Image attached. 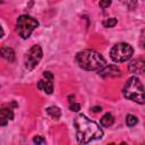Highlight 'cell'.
I'll return each instance as SVG.
<instances>
[{
  "mask_svg": "<svg viewBox=\"0 0 145 145\" xmlns=\"http://www.w3.org/2000/svg\"><path fill=\"white\" fill-rule=\"evenodd\" d=\"M74 126L76 128L77 140L82 144L100 139L103 136V130L100 128V126L84 114H78L75 118Z\"/></svg>",
  "mask_w": 145,
  "mask_h": 145,
  "instance_id": "cell-1",
  "label": "cell"
},
{
  "mask_svg": "<svg viewBox=\"0 0 145 145\" xmlns=\"http://www.w3.org/2000/svg\"><path fill=\"white\" fill-rule=\"evenodd\" d=\"M76 61L78 66L87 71H99L105 66V60L103 56L92 49H86L77 53Z\"/></svg>",
  "mask_w": 145,
  "mask_h": 145,
  "instance_id": "cell-2",
  "label": "cell"
},
{
  "mask_svg": "<svg viewBox=\"0 0 145 145\" xmlns=\"http://www.w3.org/2000/svg\"><path fill=\"white\" fill-rule=\"evenodd\" d=\"M122 94L128 100H131L139 104L144 103V87L139 78L136 76L130 77L127 80V83L123 86Z\"/></svg>",
  "mask_w": 145,
  "mask_h": 145,
  "instance_id": "cell-3",
  "label": "cell"
},
{
  "mask_svg": "<svg viewBox=\"0 0 145 145\" xmlns=\"http://www.w3.org/2000/svg\"><path fill=\"white\" fill-rule=\"evenodd\" d=\"M37 26H39V22L28 15L19 16L16 22V31L22 39H28L32 32Z\"/></svg>",
  "mask_w": 145,
  "mask_h": 145,
  "instance_id": "cell-4",
  "label": "cell"
},
{
  "mask_svg": "<svg viewBox=\"0 0 145 145\" xmlns=\"http://www.w3.org/2000/svg\"><path fill=\"white\" fill-rule=\"evenodd\" d=\"M134 49L128 43H117L110 51V58L114 62H125L131 58Z\"/></svg>",
  "mask_w": 145,
  "mask_h": 145,
  "instance_id": "cell-5",
  "label": "cell"
},
{
  "mask_svg": "<svg viewBox=\"0 0 145 145\" xmlns=\"http://www.w3.org/2000/svg\"><path fill=\"white\" fill-rule=\"evenodd\" d=\"M43 57V51H42V48L37 44L33 45L25 54L24 57V63H25V68L27 70H33L37 65L39 62L41 61Z\"/></svg>",
  "mask_w": 145,
  "mask_h": 145,
  "instance_id": "cell-6",
  "label": "cell"
},
{
  "mask_svg": "<svg viewBox=\"0 0 145 145\" xmlns=\"http://www.w3.org/2000/svg\"><path fill=\"white\" fill-rule=\"evenodd\" d=\"M43 77L45 79H41L37 83V88L45 92L46 94H51L53 92V75L50 71H44L43 72Z\"/></svg>",
  "mask_w": 145,
  "mask_h": 145,
  "instance_id": "cell-7",
  "label": "cell"
},
{
  "mask_svg": "<svg viewBox=\"0 0 145 145\" xmlns=\"http://www.w3.org/2000/svg\"><path fill=\"white\" fill-rule=\"evenodd\" d=\"M97 74L102 77H120L121 76V70L117 66H113V65L106 66L105 65L102 69H100L97 71Z\"/></svg>",
  "mask_w": 145,
  "mask_h": 145,
  "instance_id": "cell-8",
  "label": "cell"
},
{
  "mask_svg": "<svg viewBox=\"0 0 145 145\" xmlns=\"http://www.w3.org/2000/svg\"><path fill=\"white\" fill-rule=\"evenodd\" d=\"M128 69L130 72L136 74V75H142L145 71V61L139 58V59H135L133 61H130V63L128 65Z\"/></svg>",
  "mask_w": 145,
  "mask_h": 145,
  "instance_id": "cell-9",
  "label": "cell"
},
{
  "mask_svg": "<svg viewBox=\"0 0 145 145\" xmlns=\"http://www.w3.org/2000/svg\"><path fill=\"white\" fill-rule=\"evenodd\" d=\"M14 119V112L10 108L0 109V126H6L9 120Z\"/></svg>",
  "mask_w": 145,
  "mask_h": 145,
  "instance_id": "cell-10",
  "label": "cell"
},
{
  "mask_svg": "<svg viewBox=\"0 0 145 145\" xmlns=\"http://www.w3.org/2000/svg\"><path fill=\"white\" fill-rule=\"evenodd\" d=\"M0 56L9 62H12L15 60V52L11 48H8V46L0 49Z\"/></svg>",
  "mask_w": 145,
  "mask_h": 145,
  "instance_id": "cell-11",
  "label": "cell"
},
{
  "mask_svg": "<svg viewBox=\"0 0 145 145\" xmlns=\"http://www.w3.org/2000/svg\"><path fill=\"white\" fill-rule=\"evenodd\" d=\"M101 125L103 126V127H110V126H112L113 125V122H114V118H113V116L111 114V113H105L102 118H101Z\"/></svg>",
  "mask_w": 145,
  "mask_h": 145,
  "instance_id": "cell-12",
  "label": "cell"
},
{
  "mask_svg": "<svg viewBox=\"0 0 145 145\" xmlns=\"http://www.w3.org/2000/svg\"><path fill=\"white\" fill-rule=\"evenodd\" d=\"M46 113H48L51 118H53V119H59L60 116H61V111H60V109H59L58 106H53V105L46 108Z\"/></svg>",
  "mask_w": 145,
  "mask_h": 145,
  "instance_id": "cell-13",
  "label": "cell"
},
{
  "mask_svg": "<svg viewBox=\"0 0 145 145\" xmlns=\"http://www.w3.org/2000/svg\"><path fill=\"white\" fill-rule=\"evenodd\" d=\"M137 122H138V119H137L136 116H134V114H127V117H126V123H127L128 127H134Z\"/></svg>",
  "mask_w": 145,
  "mask_h": 145,
  "instance_id": "cell-14",
  "label": "cell"
},
{
  "mask_svg": "<svg viewBox=\"0 0 145 145\" xmlns=\"http://www.w3.org/2000/svg\"><path fill=\"white\" fill-rule=\"evenodd\" d=\"M103 26L106 27V28H110V27H113L116 24H117V18L114 17H111V18H106L105 20H103Z\"/></svg>",
  "mask_w": 145,
  "mask_h": 145,
  "instance_id": "cell-15",
  "label": "cell"
},
{
  "mask_svg": "<svg viewBox=\"0 0 145 145\" xmlns=\"http://www.w3.org/2000/svg\"><path fill=\"white\" fill-rule=\"evenodd\" d=\"M126 7H128L130 10L135 9L137 7V0H120Z\"/></svg>",
  "mask_w": 145,
  "mask_h": 145,
  "instance_id": "cell-16",
  "label": "cell"
},
{
  "mask_svg": "<svg viewBox=\"0 0 145 145\" xmlns=\"http://www.w3.org/2000/svg\"><path fill=\"white\" fill-rule=\"evenodd\" d=\"M111 0H100V2H99V5H100V7L101 8H108L110 5H111Z\"/></svg>",
  "mask_w": 145,
  "mask_h": 145,
  "instance_id": "cell-17",
  "label": "cell"
},
{
  "mask_svg": "<svg viewBox=\"0 0 145 145\" xmlns=\"http://www.w3.org/2000/svg\"><path fill=\"white\" fill-rule=\"evenodd\" d=\"M33 143H35V144H45V139L41 136H35L33 138Z\"/></svg>",
  "mask_w": 145,
  "mask_h": 145,
  "instance_id": "cell-18",
  "label": "cell"
},
{
  "mask_svg": "<svg viewBox=\"0 0 145 145\" xmlns=\"http://www.w3.org/2000/svg\"><path fill=\"white\" fill-rule=\"evenodd\" d=\"M79 109H80V104H79V103H75V102H72V103L70 104V110H71V111L77 112V111H79Z\"/></svg>",
  "mask_w": 145,
  "mask_h": 145,
  "instance_id": "cell-19",
  "label": "cell"
},
{
  "mask_svg": "<svg viewBox=\"0 0 145 145\" xmlns=\"http://www.w3.org/2000/svg\"><path fill=\"white\" fill-rule=\"evenodd\" d=\"M101 110H102L101 106H93V108H92V111H94V112H100Z\"/></svg>",
  "mask_w": 145,
  "mask_h": 145,
  "instance_id": "cell-20",
  "label": "cell"
},
{
  "mask_svg": "<svg viewBox=\"0 0 145 145\" xmlns=\"http://www.w3.org/2000/svg\"><path fill=\"white\" fill-rule=\"evenodd\" d=\"M3 35H5V32H3L2 27L0 26V39H2V37H3Z\"/></svg>",
  "mask_w": 145,
  "mask_h": 145,
  "instance_id": "cell-21",
  "label": "cell"
}]
</instances>
